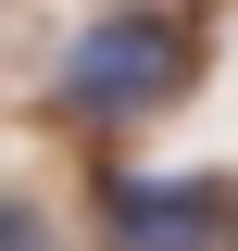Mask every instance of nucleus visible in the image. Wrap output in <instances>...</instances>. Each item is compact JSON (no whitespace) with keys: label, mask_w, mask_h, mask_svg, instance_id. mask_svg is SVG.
Returning <instances> with one entry per match:
<instances>
[{"label":"nucleus","mask_w":238,"mask_h":251,"mask_svg":"<svg viewBox=\"0 0 238 251\" xmlns=\"http://www.w3.org/2000/svg\"><path fill=\"white\" fill-rule=\"evenodd\" d=\"M188 75H201V38H188L176 13H88L50 88H63L75 126H138V113H163Z\"/></svg>","instance_id":"nucleus-1"},{"label":"nucleus","mask_w":238,"mask_h":251,"mask_svg":"<svg viewBox=\"0 0 238 251\" xmlns=\"http://www.w3.org/2000/svg\"><path fill=\"white\" fill-rule=\"evenodd\" d=\"M226 214H238L226 176H138V163L100 176V239L113 251H213Z\"/></svg>","instance_id":"nucleus-2"},{"label":"nucleus","mask_w":238,"mask_h":251,"mask_svg":"<svg viewBox=\"0 0 238 251\" xmlns=\"http://www.w3.org/2000/svg\"><path fill=\"white\" fill-rule=\"evenodd\" d=\"M0 251H63V226L38 214V201H0Z\"/></svg>","instance_id":"nucleus-3"}]
</instances>
